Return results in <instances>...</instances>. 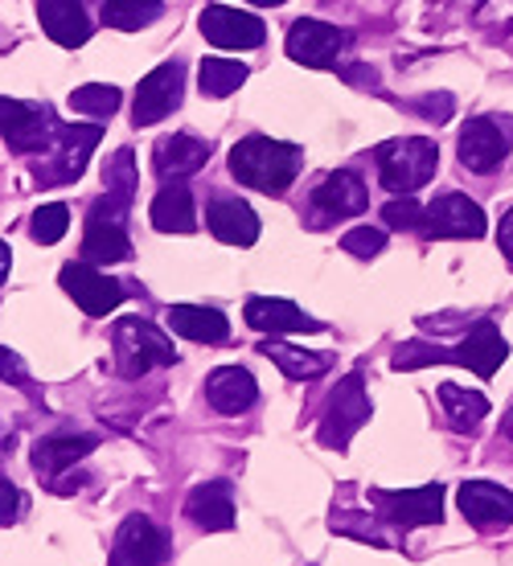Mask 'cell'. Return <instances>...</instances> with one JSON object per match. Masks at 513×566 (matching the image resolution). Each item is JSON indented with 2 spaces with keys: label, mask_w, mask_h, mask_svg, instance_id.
Segmentation results:
<instances>
[{
  "label": "cell",
  "mask_w": 513,
  "mask_h": 566,
  "mask_svg": "<svg viewBox=\"0 0 513 566\" xmlns=\"http://www.w3.org/2000/svg\"><path fill=\"white\" fill-rule=\"evenodd\" d=\"M304 169V153L296 144L271 140V136H247L230 148V172L234 181L259 193H284Z\"/></svg>",
  "instance_id": "1"
},
{
  "label": "cell",
  "mask_w": 513,
  "mask_h": 566,
  "mask_svg": "<svg viewBox=\"0 0 513 566\" xmlns=\"http://www.w3.org/2000/svg\"><path fill=\"white\" fill-rule=\"evenodd\" d=\"M436 169H440V148L428 136H402L378 148V181L399 198L423 189L436 177Z\"/></svg>",
  "instance_id": "2"
},
{
  "label": "cell",
  "mask_w": 513,
  "mask_h": 566,
  "mask_svg": "<svg viewBox=\"0 0 513 566\" xmlns=\"http://www.w3.org/2000/svg\"><path fill=\"white\" fill-rule=\"evenodd\" d=\"M103 132L95 124H62L57 136L38 153V165H33V177L38 185H71L83 177L91 153L100 148Z\"/></svg>",
  "instance_id": "3"
},
{
  "label": "cell",
  "mask_w": 513,
  "mask_h": 566,
  "mask_svg": "<svg viewBox=\"0 0 513 566\" xmlns=\"http://www.w3.org/2000/svg\"><path fill=\"white\" fill-rule=\"evenodd\" d=\"M112 345H115V366H119L124 378H140V374H148L153 366H172V361H177L172 340L165 337L157 325L140 321V316L119 321L112 333Z\"/></svg>",
  "instance_id": "4"
},
{
  "label": "cell",
  "mask_w": 513,
  "mask_h": 566,
  "mask_svg": "<svg viewBox=\"0 0 513 566\" xmlns=\"http://www.w3.org/2000/svg\"><path fill=\"white\" fill-rule=\"evenodd\" d=\"M124 218H128V206L119 198H100L86 213V230H83V259L86 263H124L132 259V242L128 230H124Z\"/></svg>",
  "instance_id": "5"
},
{
  "label": "cell",
  "mask_w": 513,
  "mask_h": 566,
  "mask_svg": "<svg viewBox=\"0 0 513 566\" xmlns=\"http://www.w3.org/2000/svg\"><path fill=\"white\" fill-rule=\"evenodd\" d=\"M513 148V119H501V115H477L464 124L457 144L460 165L469 172H493L501 169V160L510 156Z\"/></svg>",
  "instance_id": "6"
},
{
  "label": "cell",
  "mask_w": 513,
  "mask_h": 566,
  "mask_svg": "<svg viewBox=\"0 0 513 566\" xmlns=\"http://www.w3.org/2000/svg\"><path fill=\"white\" fill-rule=\"evenodd\" d=\"M57 283H62V292H66L86 316H107V312L119 308V304L128 300V287H124V283L112 280V275H103V271L95 268V263H86V259L66 263L62 275H57Z\"/></svg>",
  "instance_id": "7"
},
{
  "label": "cell",
  "mask_w": 513,
  "mask_h": 566,
  "mask_svg": "<svg viewBox=\"0 0 513 566\" xmlns=\"http://www.w3.org/2000/svg\"><path fill=\"white\" fill-rule=\"evenodd\" d=\"M370 419V398H366V386H362V374H349L333 398H328V411H325V423H321V443L325 448H349V439L366 427Z\"/></svg>",
  "instance_id": "8"
},
{
  "label": "cell",
  "mask_w": 513,
  "mask_h": 566,
  "mask_svg": "<svg viewBox=\"0 0 513 566\" xmlns=\"http://www.w3.org/2000/svg\"><path fill=\"white\" fill-rule=\"evenodd\" d=\"M186 95V66L181 62H165L136 86V103H132V124L136 128H153L165 115H172L181 107Z\"/></svg>",
  "instance_id": "9"
},
{
  "label": "cell",
  "mask_w": 513,
  "mask_h": 566,
  "mask_svg": "<svg viewBox=\"0 0 513 566\" xmlns=\"http://www.w3.org/2000/svg\"><path fill=\"white\" fill-rule=\"evenodd\" d=\"M57 124L50 107H33L21 99H4L0 95V136L9 140L13 153H42L45 144L57 136Z\"/></svg>",
  "instance_id": "10"
},
{
  "label": "cell",
  "mask_w": 513,
  "mask_h": 566,
  "mask_svg": "<svg viewBox=\"0 0 513 566\" xmlns=\"http://www.w3.org/2000/svg\"><path fill=\"white\" fill-rule=\"evenodd\" d=\"M423 239H481L485 234V210L464 193H443L423 206Z\"/></svg>",
  "instance_id": "11"
},
{
  "label": "cell",
  "mask_w": 513,
  "mask_h": 566,
  "mask_svg": "<svg viewBox=\"0 0 513 566\" xmlns=\"http://www.w3.org/2000/svg\"><path fill=\"white\" fill-rule=\"evenodd\" d=\"M370 501L378 505L383 522L415 530V525H431L443 517V484H423V489H407V493H390V489H374Z\"/></svg>",
  "instance_id": "12"
},
{
  "label": "cell",
  "mask_w": 513,
  "mask_h": 566,
  "mask_svg": "<svg viewBox=\"0 0 513 566\" xmlns=\"http://www.w3.org/2000/svg\"><path fill=\"white\" fill-rule=\"evenodd\" d=\"M165 558H169L165 530H157L144 513L124 517L112 546V566H165Z\"/></svg>",
  "instance_id": "13"
},
{
  "label": "cell",
  "mask_w": 513,
  "mask_h": 566,
  "mask_svg": "<svg viewBox=\"0 0 513 566\" xmlns=\"http://www.w3.org/2000/svg\"><path fill=\"white\" fill-rule=\"evenodd\" d=\"M345 45V33L337 25H328V21H316V17H300L296 25L287 29V57L300 62V66H316V71H325L337 62Z\"/></svg>",
  "instance_id": "14"
},
{
  "label": "cell",
  "mask_w": 513,
  "mask_h": 566,
  "mask_svg": "<svg viewBox=\"0 0 513 566\" xmlns=\"http://www.w3.org/2000/svg\"><path fill=\"white\" fill-rule=\"evenodd\" d=\"M206 42H214L218 50H255L268 38V25L251 13H239V9H227V4H210L206 13L198 17Z\"/></svg>",
  "instance_id": "15"
},
{
  "label": "cell",
  "mask_w": 513,
  "mask_h": 566,
  "mask_svg": "<svg viewBox=\"0 0 513 566\" xmlns=\"http://www.w3.org/2000/svg\"><path fill=\"white\" fill-rule=\"evenodd\" d=\"M460 513L469 517L477 530H505L513 525V493L493 481H469L460 484Z\"/></svg>",
  "instance_id": "16"
},
{
  "label": "cell",
  "mask_w": 513,
  "mask_h": 566,
  "mask_svg": "<svg viewBox=\"0 0 513 566\" xmlns=\"http://www.w3.org/2000/svg\"><path fill=\"white\" fill-rule=\"evenodd\" d=\"M210 160V140H201L193 132H177V136H165L153 148V169H157L160 181H186Z\"/></svg>",
  "instance_id": "17"
},
{
  "label": "cell",
  "mask_w": 513,
  "mask_h": 566,
  "mask_svg": "<svg viewBox=\"0 0 513 566\" xmlns=\"http://www.w3.org/2000/svg\"><path fill=\"white\" fill-rule=\"evenodd\" d=\"M247 325L271 337H284V333H321V321H313L308 312H300L292 300L280 296H251L247 300Z\"/></svg>",
  "instance_id": "18"
},
{
  "label": "cell",
  "mask_w": 513,
  "mask_h": 566,
  "mask_svg": "<svg viewBox=\"0 0 513 566\" xmlns=\"http://www.w3.org/2000/svg\"><path fill=\"white\" fill-rule=\"evenodd\" d=\"M313 206L328 222H333V218H354V213H362L370 206V193H366V185H362L357 172L337 169L313 189Z\"/></svg>",
  "instance_id": "19"
},
{
  "label": "cell",
  "mask_w": 513,
  "mask_h": 566,
  "mask_svg": "<svg viewBox=\"0 0 513 566\" xmlns=\"http://www.w3.org/2000/svg\"><path fill=\"white\" fill-rule=\"evenodd\" d=\"M505 357H510V345L501 337V328L493 325V321H481L469 337L460 340V349H452V366H469L472 374L493 378Z\"/></svg>",
  "instance_id": "20"
},
{
  "label": "cell",
  "mask_w": 513,
  "mask_h": 566,
  "mask_svg": "<svg viewBox=\"0 0 513 566\" xmlns=\"http://www.w3.org/2000/svg\"><path fill=\"white\" fill-rule=\"evenodd\" d=\"M206 227L227 247H251L259 239V218L243 198H214L206 206Z\"/></svg>",
  "instance_id": "21"
},
{
  "label": "cell",
  "mask_w": 513,
  "mask_h": 566,
  "mask_svg": "<svg viewBox=\"0 0 513 566\" xmlns=\"http://www.w3.org/2000/svg\"><path fill=\"white\" fill-rule=\"evenodd\" d=\"M206 398H210V407H214V411L243 415V411H251V407H255L259 386L243 366H222V369H214V374L206 378Z\"/></svg>",
  "instance_id": "22"
},
{
  "label": "cell",
  "mask_w": 513,
  "mask_h": 566,
  "mask_svg": "<svg viewBox=\"0 0 513 566\" xmlns=\"http://www.w3.org/2000/svg\"><path fill=\"white\" fill-rule=\"evenodd\" d=\"M38 17H42V29L54 38L57 45H86L91 38V21H86L83 0H38Z\"/></svg>",
  "instance_id": "23"
},
{
  "label": "cell",
  "mask_w": 513,
  "mask_h": 566,
  "mask_svg": "<svg viewBox=\"0 0 513 566\" xmlns=\"http://www.w3.org/2000/svg\"><path fill=\"white\" fill-rule=\"evenodd\" d=\"M153 227L165 234H193L198 230V206L186 181H165L157 198H153Z\"/></svg>",
  "instance_id": "24"
},
{
  "label": "cell",
  "mask_w": 513,
  "mask_h": 566,
  "mask_svg": "<svg viewBox=\"0 0 513 566\" xmlns=\"http://www.w3.org/2000/svg\"><path fill=\"white\" fill-rule=\"evenodd\" d=\"M169 328L189 340H198V345H222V340H230V321L218 308H206V304H172Z\"/></svg>",
  "instance_id": "25"
},
{
  "label": "cell",
  "mask_w": 513,
  "mask_h": 566,
  "mask_svg": "<svg viewBox=\"0 0 513 566\" xmlns=\"http://www.w3.org/2000/svg\"><path fill=\"white\" fill-rule=\"evenodd\" d=\"M186 517L198 530H230L234 525V501H230V484L227 481H210L198 484L186 501Z\"/></svg>",
  "instance_id": "26"
},
{
  "label": "cell",
  "mask_w": 513,
  "mask_h": 566,
  "mask_svg": "<svg viewBox=\"0 0 513 566\" xmlns=\"http://www.w3.org/2000/svg\"><path fill=\"white\" fill-rule=\"evenodd\" d=\"M95 436H50L42 439L38 448H33V472L42 476V481H57V472L62 468L78 464L86 452H95Z\"/></svg>",
  "instance_id": "27"
},
{
  "label": "cell",
  "mask_w": 513,
  "mask_h": 566,
  "mask_svg": "<svg viewBox=\"0 0 513 566\" xmlns=\"http://www.w3.org/2000/svg\"><path fill=\"white\" fill-rule=\"evenodd\" d=\"M259 354L271 357V361L284 369L292 382H308V378H321V374L333 366V357L304 354V349H296V345H287V340H280V337L263 340V345H259Z\"/></svg>",
  "instance_id": "28"
},
{
  "label": "cell",
  "mask_w": 513,
  "mask_h": 566,
  "mask_svg": "<svg viewBox=\"0 0 513 566\" xmlns=\"http://www.w3.org/2000/svg\"><path fill=\"white\" fill-rule=\"evenodd\" d=\"M440 402L448 423L457 427V431H477V423L489 415V398L481 390H469V386L457 382H440Z\"/></svg>",
  "instance_id": "29"
},
{
  "label": "cell",
  "mask_w": 513,
  "mask_h": 566,
  "mask_svg": "<svg viewBox=\"0 0 513 566\" xmlns=\"http://www.w3.org/2000/svg\"><path fill=\"white\" fill-rule=\"evenodd\" d=\"M165 13L160 0H103V25L119 29V33H136V29L153 25Z\"/></svg>",
  "instance_id": "30"
},
{
  "label": "cell",
  "mask_w": 513,
  "mask_h": 566,
  "mask_svg": "<svg viewBox=\"0 0 513 566\" xmlns=\"http://www.w3.org/2000/svg\"><path fill=\"white\" fill-rule=\"evenodd\" d=\"M247 83V66L234 57H206L198 71V86L206 99H227L230 91H239Z\"/></svg>",
  "instance_id": "31"
},
{
  "label": "cell",
  "mask_w": 513,
  "mask_h": 566,
  "mask_svg": "<svg viewBox=\"0 0 513 566\" xmlns=\"http://www.w3.org/2000/svg\"><path fill=\"white\" fill-rule=\"evenodd\" d=\"M119 99H124V95H119L115 86L86 83L71 95V107L78 115H91V119H112V115L119 112Z\"/></svg>",
  "instance_id": "32"
},
{
  "label": "cell",
  "mask_w": 513,
  "mask_h": 566,
  "mask_svg": "<svg viewBox=\"0 0 513 566\" xmlns=\"http://www.w3.org/2000/svg\"><path fill=\"white\" fill-rule=\"evenodd\" d=\"M103 185H107V193L119 198L124 206H132L136 198V156L132 148H119V153L107 160V169H103Z\"/></svg>",
  "instance_id": "33"
},
{
  "label": "cell",
  "mask_w": 513,
  "mask_h": 566,
  "mask_svg": "<svg viewBox=\"0 0 513 566\" xmlns=\"http://www.w3.org/2000/svg\"><path fill=\"white\" fill-rule=\"evenodd\" d=\"M443 361H452V349L431 345V340H402L399 349H395V357H390L395 369H423V366H443Z\"/></svg>",
  "instance_id": "34"
},
{
  "label": "cell",
  "mask_w": 513,
  "mask_h": 566,
  "mask_svg": "<svg viewBox=\"0 0 513 566\" xmlns=\"http://www.w3.org/2000/svg\"><path fill=\"white\" fill-rule=\"evenodd\" d=\"M66 230H71V210L62 201L42 206V210L33 213V222H29V234H33V242H42V247H54Z\"/></svg>",
  "instance_id": "35"
},
{
  "label": "cell",
  "mask_w": 513,
  "mask_h": 566,
  "mask_svg": "<svg viewBox=\"0 0 513 566\" xmlns=\"http://www.w3.org/2000/svg\"><path fill=\"white\" fill-rule=\"evenodd\" d=\"M383 247H386V230H378V227H354V230H345V239H342V251L354 259L383 255Z\"/></svg>",
  "instance_id": "36"
},
{
  "label": "cell",
  "mask_w": 513,
  "mask_h": 566,
  "mask_svg": "<svg viewBox=\"0 0 513 566\" xmlns=\"http://www.w3.org/2000/svg\"><path fill=\"white\" fill-rule=\"evenodd\" d=\"M383 222L390 230H419L423 227V206H419L411 193H402V198L386 201L383 206Z\"/></svg>",
  "instance_id": "37"
},
{
  "label": "cell",
  "mask_w": 513,
  "mask_h": 566,
  "mask_svg": "<svg viewBox=\"0 0 513 566\" xmlns=\"http://www.w3.org/2000/svg\"><path fill=\"white\" fill-rule=\"evenodd\" d=\"M415 115H423L428 124H443L452 115V95H423V99L411 103Z\"/></svg>",
  "instance_id": "38"
},
{
  "label": "cell",
  "mask_w": 513,
  "mask_h": 566,
  "mask_svg": "<svg viewBox=\"0 0 513 566\" xmlns=\"http://www.w3.org/2000/svg\"><path fill=\"white\" fill-rule=\"evenodd\" d=\"M21 510H25V496L17 493V484L0 481V525H13Z\"/></svg>",
  "instance_id": "39"
},
{
  "label": "cell",
  "mask_w": 513,
  "mask_h": 566,
  "mask_svg": "<svg viewBox=\"0 0 513 566\" xmlns=\"http://www.w3.org/2000/svg\"><path fill=\"white\" fill-rule=\"evenodd\" d=\"M0 378L4 382H25V361L13 349H4V345H0Z\"/></svg>",
  "instance_id": "40"
},
{
  "label": "cell",
  "mask_w": 513,
  "mask_h": 566,
  "mask_svg": "<svg viewBox=\"0 0 513 566\" xmlns=\"http://www.w3.org/2000/svg\"><path fill=\"white\" fill-rule=\"evenodd\" d=\"M498 247H501V255L510 259V268H513V206H510V210H505V218H501Z\"/></svg>",
  "instance_id": "41"
},
{
  "label": "cell",
  "mask_w": 513,
  "mask_h": 566,
  "mask_svg": "<svg viewBox=\"0 0 513 566\" xmlns=\"http://www.w3.org/2000/svg\"><path fill=\"white\" fill-rule=\"evenodd\" d=\"M9 268H13V251H9V242H0V283H4Z\"/></svg>",
  "instance_id": "42"
},
{
  "label": "cell",
  "mask_w": 513,
  "mask_h": 566,
  "mask_svg": "<svg viewBox=\"0 0 513 566\" xmlns=\"http://www.w3.org/2000/svg\"><path fill=\"white\" fill-rule=\"evenodd\" d=\"M251 4H259V9H280V4H287V0H251Z\"/></svg>",
  "instance_id": "43"
},
{
  "label": "cell",
  "mask_w": 513,
  "mask_h": 566,
  "mask_svg": "<svg viewBox=\"0 0 513 566\" xmlns=\"http://www.w3.org/2000/svg\"><path fill=\"white\" fill-rule=\"evenodd\" d=\"M501 431H505V439H513V411L501 419Z\"/></svg>",
  "instance_id": "44"
}]
</instances>
